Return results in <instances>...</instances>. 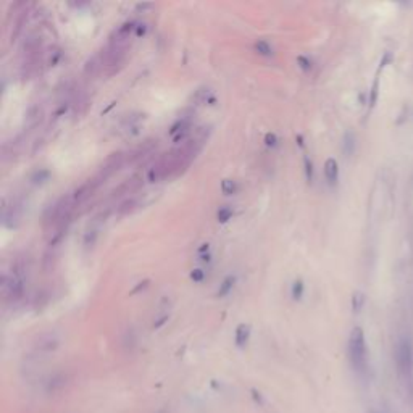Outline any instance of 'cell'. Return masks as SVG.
Instances as JSON below:
<instances>
[{
    "label": "cell",
    "mask_w": 413,
    "mask_h": 413,
    "mask_svg": "<svg viewBox=\"0 0 413 413\" xmlns=\"http://www.w3.org/2000/svg\"><path fill=\"white\" fill-rule=\"evenodd\" d=\"M141 207V200L139 197H128L121 202V204L117 207V215L120 216H125V215H129L133 213L134 210H137Z\"/></svg>",
    "instance_id": "10"
},
{
    "label": "cell",
    "mask_w": 413,
    "mask_h": 413,
    "mask_svg": "<svg viewBox=\"0 0 413 413\" xmlns=\"http://www.w3.org/2000/svg\"><path fill=\"white\" fill-rule=\"evenodd\" d=\"M292 299L294 300H300L302 299V295H303V282L300 279H297L294 281V284H292Z\"/></svg>",
    "instance_id": "19"
},
{
    "label": "cell",
    "mask_w": 413,
    "mask_h": 413,
    "mask_svg": "<svg viewBox=\"0 0 413 413\" xmlns=\"http://www.w3.org/2000/svg\"><path fill=\"white\" fill-rule=\"evenodd\" d=\"M265 142H266L268 147H274V146L278 144V137H276V134L268 133V134L265 136Z\"/></svg>",
    "instance_id": "24"
},
{
    "label": "cell",
    "mask_w": 413,
    "mask_h": 413,
    "mask_svg": "<svg viewBox=\"0 0 413 413\" xmlns=\"http://www.w3.org/2000/svg\"><path fill=\"white\" fill-rule=\"evenodd\" d=\"M297 63H299V67H300L303 71H310L311 67H313V65H311V60L307 59V57H303V55L297 57Z\"/></svg>",
    "instance_id": "22"
},
{
    "label": "cell",
    "mask_w": 413,
    "mask_h": 413,
    "mask_svg": "<svg viewBox=\"0 0 413 413\" xmlns=\"http://www.w3.org/2000/svg\"><path fill=\"white\" fill-rule=\"evenodd\" d=\"M144 33H146V25H137V28H136V36H142Z\"/></svg>",
    "instance_id": "26"
},
{
    "label": "cell",
    "mask_w": 413,
    "mask_h": 413,
    "mask_svg": "<svg viewBox=\"0 0 413 413\" xmlns=\"http://www.w3.org/2000/svg\"><path fill=\"white\" fill-rule=\"evenodd\" d=\"M253 49H255V52L258 55H262V57H271L273 55V49L266 41H257Z\"/></svg>",
    "instance_id": "13"
},
{
    "label": "cell",
    "mask_w": 413,
    "mask_h": 413,
    "mask_svg": "<svg viewBox=\"0 0 413 413\" xmlns=\"http://www.w3.org/2000/svg\"><path fill=\"white\" fill-rule=\"evenodd\" d=\"M208 249H210L208 244H202V247L199 249V253H200V255H205V252L208 253Z\"/></svg>",
    "instance_id": "27"
},
{
    "label": "cell",
    "mask_w": 413,
    "mask_h": 413,
    "mask_svg": "<svg viewBox=\"0 0 413 413\" xmlns=\"http://www.w3.org/2000/svg\"><path fill=\"white\" fill-rule=\"evenodd\" d=\"M141 186H142V176L136 175L133 178L126 179L123 184H120L117 189L112 192V197L117 199V197H121V195H126V194H134Z\"/></svg>",
    "instance_id": "7"
},
{
    "label": "cell",
    "mask_w": 413,
    "mask_h": 413,
    "mask_svg": "<svg viewBox=\"0 0 413 413\" xmlns=\"http://www.w3.org/2000/svg\"><path fill=\"white\" fill-rule=\"evenodd\" d=\"M125 162H126V155L123 154V152H115V154H112L110 157L107 158L105 163L102 165V168H100V171L97 173L96 176L104 183L105 179H108L112 175H115V173H117L121 166L125 165Z\"/></svg>",
    "instance_id": "3"
},
{
    "label": "cell",
    "mask_w": 413,
    "mask_h": 413,
    "mask_svg": "<svg viewBox=\"0 0 413 413\" xmlns=\"http://www.w3.org/2000/svg\"><path fill=\"white\" fill-rule=\"evenodd\" d=\"M100 184H102V181H100L97 176H94V178H91V179L86 181L84 184L79 186L75 192H71V199H73L75 205L78 207V205L84 204V202L88 200V199H91L92 195H94V192H96V191L99 189Z\"/></svg>",
    "instance_id": "4"
},
{
    "label": "cell",
    "mask_w": 413,
    "mask_h": 413,
    "mask_svg": "<svg viewBox=\"0 0 413 413\" xmlns=\"http://www.w3.org/2000/svg\"><path fill=\"white\" fill-rule=\"evenodd\" d=\"M378 88H379V71H378V75H376V78H374L371 94H369V107H371V108L376 105V100H378Z\"/></svg>",
    "instance_id": "18"
},
{
    "label": "cell",
    "mask_w": 413,
    "mask_h": 413,
    "mask_svg": "<svg viewBox=\"0 0 413 413\" xmlns=\"http://www.w3.org/2000/svg\"><path fill=\"white\" fill-rule=\"evenodd\" d=\"M324 178L331 186H334L337 183L339 165H337V162L334 160V158H328V160H326V163H324Z\"/></svg>",
    "instance_id": "9"
},
{
    "label": "cell",
    "mask_w": 413,
    "mask_h": 413,
    "mask_svg": "<svg viewBox=\"0 0 413 413\" xmlns=\"http://www.w3.org/2000/svg\"><path fill=\"white\" fill-rule=\"evenodd\" d=\"M210 258H212V255H210V253H205V255H200V260H202V262H210Z\"/></svg>",
    "instance_id": "28"
},
{
    "label": "cell",
    "mask_w": 413,
    "mask_h": 413,
    "mask_svg": "<svg viewBox=\"0 0 413 413\" xmlns=\"http://www.w3.org/2000/svg\"><path fill=\"white\" fill-rule=\"evenodd\" d=\"M349 360L350 365L357 373L366 371V342H365V332L361 328H353L349 337Z\"/></svg>",
    "instance_id": "1"
},
{
    "label": "cell",
    "mask_w": 413,
    "mask_h": 413,
    "mask_svg": "<svg viewBox=\"0 0 413 413\" xmlns=\"http://www.w3.org/2000/svg\"><path fill=\"white\" fill-rule=\"evenodd\" d=\"M303 165H305L307 181H308V183H311V181H313V162H311L308 157H305V158H303Z\"/></svg>",
    "instance_id": "21"
},
{
    "label": "cell",
    "mask_w": 413,
    "mask_h": 413,
    "mask_svg": "<svg viewBox=\"0 0 413 413\" xmlns=\"http://www.w3.org/2000/svg\"><path fill=\"white\" fill-rule=\"evenodd\" d=\"M204 278H205V271L200 270V268H197V270H192V271H191V279H192L194 282L204 281Z\"/></svg>",
    "instance_id": "23"
},
{
    "label": "cell",
    "mask_w": 413,
    "mask_h": 413,
    "mask_svg": "<svg viewBox=\"0 0 413 413\" xmlns=\"http://www.w3.org/2000/svg\"><path fill=\"white\" fill-rule=\"evenodd\" d=\"M168 168H170L168 154H163L154 165L150 166V170L147 171V179L150 183H157V181L168 178Z\"/></svg>",
    "instance_id": "5"
},
{
    "label": "cell",
    "mask_w": 413,
    "mask_h": 413,
    "mask_svg": "<svg viewBox=\"0 0 413 413\" xmlns=\"http://www.w3.org/2000/svg\"><path fill=\"white\" fill-rule=\"evenodd\" d=\"M342 149L345 155H352L355 150V136L352 133H345L344 136V142H342Z\"/></svg>",
    "instance_id": "14"
},
{
    "label": "cell",
    "mask_w": 413,
    "mask_h": 413,
    "mask_svg": "<svg viewBox=\"0 0 413 413\" xmlns=\"http://www.w3.org/2000/svg\"><path fill=\"white\" fill-rule=\"evenodd\" d=\"M234 282H236V278H234V276H228V278L224 279V281L221 282V284H220V289H218V292H216V295H218V297L228 295L231 291H233Z\"/></svg>",
    "instance_id": "12"
},
{
    "label": "cell",
    "mask_w": 413,
    "mask_h": 413,
    "mask_svg": "<svg viewBox=\"0 0 413 413\" xmlns=\"http://www.w3.org/2000/svg\"><path fill=\"white\" fill-rule=\"evenodd\" d=\"M147 284H149V279H146V281H142V282H139V286H137V287H134V289H133V292H131V294H137V292H139V291H141V289H146V287H147Z\"/></svg>",
    "instance_id": "25"
},
{
    "label": "cell",
    "mask_w": 413,
    "mask_h": 413,
    "mask_svg": "<svg viewBox=\"0 0 413 413\" xmlns=\"http://www.w3.org/2000/svg\"><path fill=\"white\" fill-rule=\"evenodd\" d=\"M221 191H223V194L231 195V194H234L237 191V184L231 179H224L221 183Z\"/></svg>",
    "instance_id": "20"
},
{
    "label": "cell",
    "mask_w": 413,
    "mask_h": 413,
    "mask_svg": "<svg viewBox=\"0 0 413 413\" xmlns=\"http://www.w3.org/2000/svg\"><path fill=\"white\" fill-rule=\"evenodd\" d=\"M249 337H250V328L249 326L247 324H239L237 329H236V336H234L236 345L244 347L245 344L249 342Z\"/></svg>",
    "instance_id": "11"
},
{
    "label": "cell",
    "mask_w": 413,
    "mask_h": 413,
    "mask_svg": "<svg viewBox=\"0 0 413 413\" xmlns=\"http://www.w3.org/2000/svg\"><path fill=\"white\" fill-rule=\"evenodd\" d=\"M397 368L403 379L411 378V365H413V353L411 344L408 339H402L397 345Z\"/></svg>",
    "instance_id": "2"
},
{
    "label": "cell",
    "mask_w": 413,
    "mask_h": 413,
    "mask_svg": "<svg viewBox=\"0 0 413 413\" xmlns=\"http://www.w3.org/2000/svg\"><path fill=\"white\" fill-rule=\"evenodd\" d=\"M363 303H365V294L363 292H355L353 297H352V308L355 313H358V311L361 310V307H363Z\"/></svg>",
    "instance_id": "16"
},
{
    "label": "cell",
    "mask_w": 413,
    "mask_h": 413,
    "mask_svg": "<svg viewBox=\"0 0 413 413\" xmlns=\"http://www.w3.org/2000/svg\"><path fill=\"white\" fill-rule=\"evenodd\" d=\"M49 178H50L49 170H38L31 176V181H33V184H44L46 181H49Z\"/></svg>",
    "instance_id": "15"
},
{
    "label": "cell",
    "mask_w": 413,
    "mask_h": 413,
    "mask_svg": "<svg viewBox=\"0 0 413 413\" xmlns=\"http://www.w3.org/2000/svg\"><path fill=\"white\" fill-rule=\"evenodd\" d=\"M155 149H157V139H149L146 142H142L137 149H134L131 154L126 157V162L134 163V162L144 160V158H146L147 155H150Z\"/></svg>",
    "instance_id": "6"
},
{
    "label": "cell",
    "mask_w": 413,
    "mask_h": 413,
    "mask_svg": "<svg viewBox=\"0 0 413 413\" xmlns=\"http://www.w3.org/2000/svg\"><path fill=\"white\" fill-rule=\"evenodd\" d=\"M21 218V204L20 202H12V205H9L4 210V223L5 226L15 228L18 221Z\"/></svg>",
    "instance_id": "8"
},
{
    "label": "cell",
    "mask_w": 413,
    "mask_h": 413,
    "mask_svg": "<svg viewBox=\"0 0 413 413\" xmlns=\"http://www.w3.org/2000/svg\"><path fill=\"white\" fill-rule=\"evenodd\" d=\"M231 216H233V208L224 205L218 210V213H216V218H218L220 223H228L231 220Z\"/></svg>",
    "instance_id": "17"
}]
</instances>
